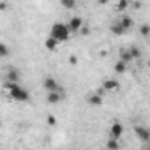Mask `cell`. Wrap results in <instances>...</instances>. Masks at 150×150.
<instances>
[{
  "mask_svg": "<svg viewBox=\"0 0 150 150\" xmlns=\"http://www.w3.org/2000/svg\"><path fill=\"white\" fill-rule=\"evenodd\" d=\"M4 87H6L7 96H9L13 101H16V103H28V101H30V94H28V90H27V88H23L20 83L6 81V83H4Z\"/></svg>",
  "mask_w": 150,
  "mask_h": 150,
  "instance_id": "obj_1",
  "label": "cell"
},
{
  "mask_svg": "<svg viewBox=\"0 0 150 150\" xmlns=\"http://www.w3.org/2000/svg\"><path fill=\"white\" fill-rule=\"evenodd\" d=\"M122 134H124V125H122L118 120H115V122L111 124V127H110V138L120 139V138H122Z\"/></svg>",
  "mask_w": 150,
  "mask_h": 150,
  "instance_id": "obj_4",
  "label": "cell"
},
{
  "mask_svg": "<svg viewBox=\"0 0 150 150\" xmlns=\"http://www.w3.org/2000/svg\"><path fill=\"white\" fill-rule=\"evenodd\" d=\"M21 80V72L14 67H9V71L6 72V76H4V81H14V83H20Z\"/></svg>",
  "mask_w": 150,
  "mask_h": 150,
  "instance_id": "obj_7",
  "label": "cell"
},
{
  "mask_svg": "<svg viewBox=\"0 0 150 150\" xmlns=\"http://www.w3.org/2000/svg\"><path fill=\"white\" fill-rule=\"evenodd\" d=\"M110 32H111V34H115V35H122V34H125L127 30H125L118 21H115V23H111V25H110Z\"/></svg>",
  "mask_w": 150,
  "mask_h": 150,
  "instance_id": "obj_12",
  "label": "cell"
},
{
  "mask_svg": "<svg viewBox=\"0 0 150 150\" xmlns=\"http://www.w3.org/2000/svg\"><path fill=\"white\" fill-rule=\"evenodd\" d=\"M148 32H150V27L145 23V25L141 27V35H143V37H148Z\"/></svg>",
  "mask_w": 150,
  "mask_h": 150,
  "instance_id": "obj_19",
  "label": "cell"
},
{
  "mask_svg": "<svg viewBox=\"0 0 150 150\" xmlns=\"http://www.w3.org/2000/svg\"><path fill=\"white\" fill-rule=\"evenodd\" d=\"M42 87H44V90H46V92H55V90H62V88H60V85L57 83V80H55L53 76H46V78L42 80Z\"/></svg>",
  "mask_w": 150,
  "mask_h": 150,
  "instance_id": "obj_3",
  "label": "cell"
},
{
  "mask_svg": "<svg viewBox=\"0 0 150 150\" xmlns=\"http://www.w3.org/2000/svg\"><path fill=\"white\" fill-rule=\"evenodd\" d=\"M0 125H2V124H0Z\"/></svg>",
  "mask_w": 150,
  "mask_h": 150,
  "instance_id": "obj_23",
  "label": "cell"
},
{
  "mask_svg": "<svg viewBox=\"0 0 150 150\" xmlns=\"http://www.w3.org/2000/svg\"><path fill=\"white\" fill-rule=\"evenodd\" d=\"M103 88H104L106 94H111V92H115V90L120 88V83H118V80L110 78V80H104V81H103Z\"/></svg>",
  "mask_w": 150,
  "mask_h": 150,
  "instance_id": "obj_8",
  "label": "cell"
},
{
  "mask_svg": "<svg viewBox=\"0 0 150 150\" xmlns=\"http://www.w3.org/2000/svg\"><path fill=\"white\" fill-rule=\"evenodd\" d=\"M125 7H127V0H120V2H118V7H117V9H118V11H124Z\"/></svg>",
  "mask_w": 150,
  "mask_h": 150,
  "instance_id": "obj_20",
  "label": "cell"
},
{
  "mask_svg": "<svg viewBox=\"0 0 150 150\" xmlns=\"http://www.w3.org/2000/svg\"><path fill=\"white\" fill-rule=\"evenodd\" d=\"M118 23H120L125 30H131V28H132V25H134L132 18H131V16H125V14H122V18L118 20Z\"/></svg>",
  "mask_w": 150,
  "mask_h": 150,
  "instance_id": "obj_11",
  "label": "cell"
},
{
  "mask_svg": "<svg viewBox=\"0 0 150 150\" xmlns=\"http://www.w3.org/2000/svg\"><path fill=\"white\" fill-rule=\"evenodd\" d=\"M134 132H136V136L141 139V141H150V131L146 129V127H143V125H136L134 127Z\"/></svg>",
  "mask_w": 150,
  "mask_h": 150,
  "instance_id": "obj_9",
  "label": "cell"
},
{
  "mask_svg": "<svg viewBox=\"0 0 150 150\" xmlns=\"http://www.w3.org/2000/svg\"><path fill=\"white\" fill-rule=\"evenodd\" d=\"M50 37H53L55 41L58 42H65L69 41L71 37V30L67 27V23H62V21H57L51 25V30H50Z\"/></svg>",
  "mask_w": 150,
  "mask_h": 150,
  "instance_id": "obj_2",
  "label": "cell"
},
{
  "mask_svg": "<svg viewBox=\"0 0 150 150\" xmlns=\"http://www.w3.org/2000/svg\"><path fill=\"white\" fill-rule=\"evenodd\" d=\"M87 103L90 106H101L103 104V96H99L97 92H90L88 97H87Z\"/></svg>",
  "mask_w": 150,
  "mask_h": 150,
  "instance_id": "obj_10",
  "label": "cell"
},
{
  "mask_svg": "<svg viewBox=\"0 0 150 150\" xmlns=\"http://www.w3.org/2000/svg\"><path fill=\"white\" fill-rule=\"evenodd\" d=\"M127 71V64L124 62V60H118L117 64H115V72H118V74H124Z\"/></svg>",
  "mask_w": 150,
  "mask_h": 150,
  "instance_id": "obj_14",
  "label": "cell"
},
{
  "mask_svg": "<svg viewBox=\"0 0 150 150\" xmlns=\"http://www.w3.org/2000/svg\"><path fill=\"white\" fill-rule=\"evenodd\" d=\"M120 60H124L125 64H129V62L132 60V55H131V51H122V53H120Z\"/></svg>",
  "mask_w": 150,
  "mask_h": 150,
  "instance_id": "obj_17",
  "label": "cell"
},
{
  "mask_svg": "<svg viewBox=\"0 0 150 150\" xmlns=\"http://www.w3.org/2000/svg\"><path fill=\"white\" fill-rule=\"evenodd\" d=\"M55 122H57V120H55V117H48V124H51V125H53Z\"/></svg>",
  "mask_w": 150,
  "mask_h": 150,
  "instance_id": "obj_21",
  "label": "cell"
},
{
  "mask_svg": "<svg viewBox=\"0 0 150 150\" xmlns=\"http://www.w3.org/2000/svg\"><path fill=\"white\" fill-rule=\"evenodd\" d=\"M58 41H55L53 37H46V41H44V48L48 50V51H55L57 48H58Z\"/></svg>",
  "mask_w": 150,
  "mask_h": 150,
  "instance_id": "obj_13",
  "label": "cell"
},
{
  "mask_svg": "<svg viewBox=\"0 0 150 150\" xmlns=\"http://www.w3.org/2000/svg\"><path fill=\"white\" fill-rule=\"evenodd\" d=\"M67 27H69L71 34H76V32H80V30H81V27H83V20H81L80 16H72V18L69 20Z\"/></svg>",
  "mask_w": 150,
  "mask_h": 150,
  "instance_id": "obj_5",
  "label": "cell"
},
{
  "mask_svg": "<svg viewBox=\"0 0 150 150\" xmlns=\"http://www.w3.org/2000/svg\"><path fill=\"white\" fill-rule=\"evenodd\" d=\"M9 55H11V48L7 44H4V42H0V58H6Z\"/></svg>",
  "mask_w": 150,
  "mask_h": 150,
  "instance_id": "obj_15",
  "label": "cell"
},
{
  "mask_svg": "<svg viewBox=\"0 0 150 150\" xmlns=\"http://www.w3.org/2000/svg\"><path fill=\"white\" fill-rule=\"evenodd\" d=\"M60 4H62V7H65V9H74V6H76V0H60Z\"/></svg>",
  "mask_w": 150,
  "mask_h": 150,
  "instance_id": "obj_16",
  "label": "cell"
},
{
  "mask_svg": "<svg viewBox=\"0 0 150 150\" xmlns=\"http://www.w3.org/2000/svg\"><path fill=\"white\" fill-rule=\"evenodd\" d=\"M97 2H99V4H101V6H106V4H108V2H110V0H97Z\"/></svg>",
  "mask_w": 150,
  "mask_h": 150,
  "instance_id": "obj_22",
  "label": "cell"
},
{
  "mask_svg": "<svg viewBox=\"0 0 150 150\" xmlns=\"http://www.w3.org/2000/svg\"><path fill=\"white\" fill-rule=\"evenodd\" d=\"M108 146L110 148H118L120 145H118V139H115V138H110V141H108Z\"/></svg>",
  "mask_w": 150,
  "mask_h": 150,
  "instance_id": "obj_18",
  "label": "cell"
},
{
  "mask_svg": "<svg viewBox=\"0 0 150 150\" xmlns=\"http://www.w3.org/2000/svg\"><path fill=\"white\" fill-rule=\"evenodd\" d=\"M62 99H64V90L46 92V103H50V104H58Z\"/></svg>",
  "mask_w": 150,
  "mask_h": 150,
  "instance_id": "obj_6",
  "label": "cell"
}]
</instances>
